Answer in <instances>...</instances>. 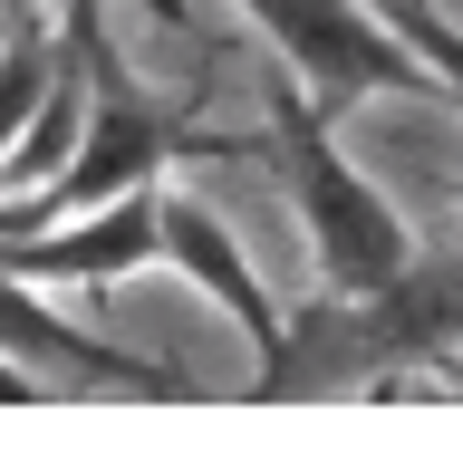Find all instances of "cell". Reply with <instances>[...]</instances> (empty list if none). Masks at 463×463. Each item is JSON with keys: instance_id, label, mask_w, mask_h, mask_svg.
<instances>
[{"instance_id": "cell-7", "label": "cell", "mask_w": 463, "mask_h": 463, "mask_svg": "<svg viewBox=\"0 0 463 463\" xmlns=\"http://www.w3.org/2000/svg\"><path fill=\"white\" fill-rule=\"evenodd\" d=\"M78 107H87V78H78V49H58L49 87H39V107L10 145H0V194H29V184H49L68 155H78Z\"/></svg>"}, {"instance_id": "cell-5", "label": "cell", "mask_w": 463, "mask_h": 463, "mask_svg": "<svg viewBox=\"0 0 463 463\" xmlns=\"http://www.w3.org/2000/svg\"><path fill=\"white\" fill-rule=\"evenodd\" d=\"M0 357H20L29 376H97V386H126V396H165V386H174L155 357H126V347H107V338H87V328H68V318H49L39 299H29L20 270H0Z\"/></svg>"}, {"instance_id": "cell-11", "label": "cell", "mask_w": 463, "mask_h": 463, "mask_svg": "<svg viewBox=\"0 0 463 463\" xmlns=\"http://www.w3.org/2000/svg\"><path fill=\"white\" fill-rule=\"evenodd\" d=\"M145 10H155L165 29H194V0H145Z\"/></svg>"}, {"instance_id": "cell-1", "label": "cell", "mask_w": 463, "mask_h": 463, "mask_svg": "<svg viewBox=\"0 0 463 463\" xmlns=\"http://www.w3.org/2000/svg\"><path fill=\"white\" fill-rule=\"evenodd\" d=\"M68 49L87 68V145L49 184H29V194H0V241H20V232H49L87 203L126 194V184H165V165L203 155V165H222V155H260V136H222V126H194V116L174 107H145L136 87H126V58L107 49V20H97V0H68Z\"/></svg>"}, {"instance_id": "cell-3", "label": "cell", "mask_w": 463, "mask_h": 463, "mask_svg": "<svg viewBox=\"0 0 463 463\" xmlns=\"http://www.w3.org/2000/svg\"><path fill=\"white\" fill-rule=\"evenodd\" d=\"M270 39H280L289 78L309 87L318 116L357 107V97H434L444 107V87H434V68L415 49H405L396 29L376 20L367 0H241Z\"/></svg>"}, {"instance_id": "cell-6", "label": "cell", "mask_w": 463, "mask_h": 463, "mask_svg": "<svg viewBox=\"0 0 463 463\" xmlns=\"http://www.w3.org/2000/svg\"><path fill=\"white\" fill-rule=\"evenodd\" d=\"M165 260H174V270H184V280L203 289V299H222V309H232V328H241V338H251L260 357L280 347V328H289V318L270 309L260 270L241 260V241L222 232V213H213V203H194V194H165Z\"/></svg>"}, {"instance_id": "cell-2", "label": "cell", "mask_w": 463, "mask_h": 463, "mask_svg": "<svg viewBox=\"0 0 463 463\" xmlns=\"http://www.w3.org/2000/svg\"><path fill=\"white\" fill-rule=\"evenodd\" d=\"M260 155L280 165L289 203H299V222H309L318 280L338 289V299H367V289H386L405 260H415L405 213L376 194L357 165H347L338 145H328V116L309 107V87H299V78H270V126H260Z\"/></svg>"}, {"instance_id": "cell-8", "label": "cell", "mask_w": 463, "mask_h": 463, "mask_svg": "<svg viewBox=\"0 0 463 463\" xmlns=\"http://www.w3.org/2000/svg\"><path fill=\"white\" fill-rule=\"evenodd\" d=\"M49 68H58V39L29 20V10H10V29H0V145L29 126V107H39Z\"/></svg>"}, {"instance_id": "cell-10", "label": "cell", "mask_w": 463, "mask_h": 463, "mask_svg": "<svg viewBox=\"0 0 463 463\" xmlns=\"http://www.w3.org/2000/svg\"><path fill=\"white\" fill-rule=\"evenodd\" d=\"M39 396H49V386H39L20 357H0V405H39Z\"/></svg>"}, {"instance_id": "cell-4", "label": "cell", "mask_w": 463, "mask_h": 463, "mask_svg": "<svg viewBox=\"0 0 463 463\" xmlns=\"http://www.w3.org/2000/svg\"><path fill=\"white\" fill-rule=\"evenodd\" d=\"M145 260H165V184H126L49 232L0 241V270H20V280H126Z\"/></svg>"}, {"instance_id": "cell-9", "label": "cell", "mask_w": 463, "mask_h": 463, "mask_svg": "<svg viewBox=\"0 0 463 463\" xmlns=\"http://www.w3.org/2000/svg\"><path fill=\"white\" fill-rule=\"evenodd\" d=\"M376 20H386V29H396V39H405V49H415V58H425V68H434V87H444V107L463 116V29L444 20L434 0H386Z\"/></svg>"}, {"instance_id": "cell-13", "label": "cell", "mask_w": 463, "mask_h": 463, "mask_svg": "<svg viewBox=\"0 0 463 463\" xmlns=\"http://www.w3.org/2000/svg\"><path fill=\"white\" fill-rule=\"evenodd\" d=\"M454 203H463V174H454Z\"/></svg>"}, {"instance_id": "cell-12", "label": "cell", "mask_w": 463, "mask_h": 463, "mask_svg": "<svg viewBox=\"0 0 463 463\" xmlns=\"http://www.w3.org/2000/svg\"><path fill=\"white\" fill-rule=\"evenodd\" d=\"M444 376H454V386H463V347H454V357H444Z\"/></svg>"}]
</instances>
